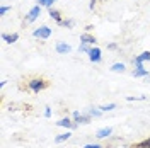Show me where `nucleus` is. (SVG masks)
Masks as SVG:
<instances>
[{"mask_svg":"<svg viewBox=\"0 0 150 148\" xmlns=\"http://www.w3.org/2000/svg\"><path fill=\"white\" fill-rule=\"evenodd\" d=\"M91 49H92V46L87 44V43H80V46H79V51H84V53H87V55H89Z\"/></svg>","mask_w":150,"mask_h":148,"instance_id":"obj_19","label":"nucleus"},{"mask_svg":"<svg viewBox=\"0 0 150 148\" xmlns=\"http://www.w3.org/2000/svg\"><path fill=\"white\" fill-rule=\"evenodd\" d=\"M133 148H150V136L145 140H142V141H138L137 145H133Z\"/></svg>","mask_w":150,"mask_h":148,"instance_id":"obj_15","label":"nucleus"},{"mask_svg":"<svg viewBox=\"0 0 150 148\" xmlns=\"http://www.w3.org/2000/svg\"><path fill=\"white\" fill-rule=\"evenodd\" d=\"M89 114H91V116H92V118H99V116H101V114H103V111H101V109H99V107H96V109H89Z\"/></svg>","mask_w":150,"mask_h":148,"instance_id":"obj_20","label":"nucleus"},{"mask_svg":"<svg viewBox=\"0 0 150 148\" xmlns=\"http://www.w3.org/2000/svg\"><path fill=\"white\" fill-rule=\"evenodd\" d=\"M116 48H118L116 43H109V44H108V49H116Z\"/></svg>","mask_w":150,"mask_h":148,"instance_id":"obj_27","label":"nucleus"},{"mask_svg":"<svg viewBox=\"0 0 150 148\" xmlns=\"http://www.w3.org/2000/svg\"><path fill=\"white\" fill-rule=\"evenodd\" d=\"M80 43H87V44H91V46H96V37L92 34H89V32H84V34H80Z\"/></svg>","mask_w":150,"mask_h":148,"instance_id":"obj_9","label":"nucleus"},{"mask_svg":"<svg viewBox=\"0 0 150 148\" xmlns=\"http://www.w3.org/2000/svg\"><path fill=\"white\" fill-rule=\"evenodd\" d=\"M145 61H150V51H143V53H140L138 56H135V60H133L135 68H142Z\"/></svg>","mask_w":150,"mask_h":148,"instance_id":"obj_4","label":"nucleus"},{"mask_svg":"<svg viewBox=\"0 0 150 148\" xmlns=\"http://www.w3.org/2000/svg\"><path fill=\"white\" fill-rule=\"evenodd\" d=\"M39 14H41V5L38 4V5H34L33 9L29 10V14L26 16V22H34V20L39 17Z\"/></svg>","mask_w":150,"mask_h":148,"instance_id":"obj_5","label":"nucleus"},{"mask_svg":"<svg viewBox=\"0 0 150 148\" xmlns=\"http://www.w3.org/2000/svg\"><path fill=\"white\" fill-rule=\"evenodd\" d=\"M48 14H50V17L53 19V20H56L58 24H62V22H63V19H62V14H60L58 10H55V9H50V12H48Z\"/></svg>","mask_w":150,"mask_h":148,"instance_id":"obj_12","label":"nucleus"},{"mask_svg":"<svg viewBox=\"0 0 150 148\" xmlns=\"http://www.w3.org/2000/svg\"><path fill=\"white\" fill-rule=\"evenodd\" d=\"M125 63H114V65L111 66V72H116V73H120V72H125Z\"/></svg>","mask_w":150,"mask_h":148,"instance_id":"obj_16","label":"nucleus"},{"mask_svg":"<svg viewBox=\"0 0 150 148\" xmlns=\"http://www.w3.org/2000/svg\"><path fill=\"white\" fill-rule=\"evenodd\" d=\"M72 119H74V123L79 126V124H89L91 119H92V116H91V114H89V116H85V114H80V111H74Z\"/></svg>","mask_w":150,"mask_h":148,"instance_id":"obj_2","label":"nucleus"},{"mask_svg":"<svg viewBox=\"0 0 150 148\" xmlns=\"http://www.w3.org/2000/svg\"><path fill=\"white\" fill-rule=\"evenodd\" d=\"M48 85H50V83H48L45 78H33V80H29V82H28L29 90H31V92H34V94H39L41 90L48 89Z\"/></svg>","mask_w":150,"mask_h":148,"instance_id":"obj_1","label":"nucleus"},{"mask_svg":"<svg viewBox=\"0 0 150 148\" xmlns=\"http://www.w3.org/2000/svg\"><path fill=\"white\" fill-rule=\"evenodd\" d=\"M56 126H62V128H67V130H75L77 128V124L74 123V119L68 118V116L67 118H62V119L56 123Z\"/></svg>","mask_w":150,"mask_h":148,"instance_id":"obj_6","label":"nucleus"},{"mask_svg":"<svg viewBox=\"0 0 150 148\" xmlns=\"http://www.w3.org/2000/svg\"><path fill=\"white\" fill-rule=\"evenodd\" d=\"M10 9H12L10 5H2V7H0V16H5V14H7Z\"/></svg>","mask_w":150,"mask_h":148,"instance_id":"obj_22","label":"nucleus"},{"mask_svg":"<svg viewBox=\"0 0 150 148\" xmlns=\"http://www.w3.org/2000/svg\"><path fill=\"white\" fill-rule=\"evenodd\" d=\"M111 135H112V128L106 126V128H101V130H97V133H96V138L104 140V138H109Z\"/></svg>","mask_w":150,"mask_h":148,"instance_id":"obj_8","label":"nucleus"},{"mask_svg":"<svg viewBox=\"0 0 150 148\" xmlns=\"http://www.w3.org/2000/svg\"><path fill=\"white\" fill-rule=\"evenodd\" d=\"M89 60H91L92 63H101L103 56H101V49L97 46H92V49L89 51Z\"/></svg>","mask_w":150,"mask_h":148,"instance_id":"obj_7","label":"nucleus"},{"mask_svg":"<svg viewBox=\"0 0 150 148\" xmlns=\"http://www.w3.org/2000/svg\"><path fill=\"white\" fill-rule=\"evenodd\" d=\"M145 99H147L145 95H140V97H133V95H128V97H126V101H128V102H133V101H145Z\"/></svg>","mask_w":150,"mask_h":148,"instance_id":"obj_21","label":"nucleus"},{"mask_svg":"<svg viewBox=\"0 0 150 148\" xmlns=\"http://www.w3.org/2000/svg\"><path fill=\"white\" fill-rule=\"evenodd\" d=\"M62 26H65V27H74V20H72V19H67V20H63V22H62Z\"/></svg>","mask_w":150,"mask_h":148,"instance_id":"obj_23","label":"nucleus"},{"mask_svg":"<svg viewBox=\"0 0 150 148\" xmlns=\"http://www.w3.org/2000/svg\"><path fill=\"white\" fill-rule=\"evenodd\" d=\"M99 109H101V111H103V112L112 111V109H116V104H114V102H111V104H106V106H101Z\"/></svg>","mask_w":150,"mask_h":148,"instance_id":"obj_18","label":"nucleus"},{"mask_svg":"<svg viewBox=\"0 0 150 148\" xmlns=\"http://www.w3.org/2000/svg\"><path fill=\"white\" fill-rule=\"evenodd\" d=\"M70 51H72V46L67 44V43H58L56 44V53H60V55H68Z\"/></svg>","mask_w":150,"mask_h":148,"instance_id":"obj_10","label":"nucleus"},{"mask_svg":"<svg viewBox=\"0 0 150 148\" xmlns=\"http://www.w3.org/2000/svg\"><path fill=\"white\" fill-rule=\"evenodd\" d=\"M45 118H51V107L50 106L45 107Z\"/></svg>","mask_w":150,"mask_h":148,"instance_id":"obj_25","label":"nucleus"},{"mask_svg":"<svg viewBox=\"0 0 150 148\" xmlns=\"http://www.w3.org/2000/svg\"><path fill=\"white\" fill-rule=\"evenodd\" d=\"M96 4H97V0H91V2H89V9H91V10H94V7H96Z\"/></svg>","mask_w":150,"mask_h":148,"instance_id":"obj_26","label":"nucleus"},{"mask_svg":"<svg viewBox=\"0 0 150 148\" xmlns=\"http://www.w3.org/2000/svg\"><path fill=\"white\" fill-rule=\"evenodd\" d=\"M33 36L38 37V39H48V37L51 36V27H48V26H41V27H38L33 31Z\"/></svg>","mask_w":150,"mask_h":148,"instance_id":"obj_3","label":"nucleus"},{"mask_svg":"<svg viewBox=\"0 0 150 148\" xmlns=\"http://www.w3.org/2000/svg\"><path fill=\"white\" fill-rule=\"evenodd\" d=\"M56 0H38V4L41 5V7H48V9H51V5L55 4Z\"/></svg>","mask_w":150,"mask_h":148,"instance_id":"obj_17","label":"nucleus"},{"mask_svg":"<svg viewBox=\"0 0 150 148\" xmlns=\"http://www.w3.org/2000/svg\"><path fill=\"white\" fill-rule=\"evenodd\" d=\"M133 77H150V75H149V70H145L142 66V68H135L133 70Z\"/></svg>","mask_w":150,"mask_h":148,"instance_id":"obj_14","label":"nucleus"},{"mask_svg":"<svg viewBox=\"0 0 150 148\" xmlns=\"http://www.w3.org/2000/svg\"><path fill=\"white\" fill-rule=\"evenodd\" d=\"M2 39H4L5 43L12 44V43H16V41L19 39V34H17V32H12V34H7V32H4V34H2Z\"/></svg>","mask_w":150,"mask_h":148,"instance_id":"obj_11","label":"nucleus"},{"mask_svg":"<svg viewBox=\"0 0 150 148\" xmlns=\"http://www.w3.org/2000/svg\"><path fill=\"white\" fill-rule=\"evenodd\" d=\"M84 148H103V145H99V143H89V145H85Z\"/></svg>","mask_w":150,"mask_h":148,"instance_id":"obj_24","label":"nucleus"},{"mask_svg":"<svg viewBox=\"0 0 150 148\" xmlns=\"http://www.w3.org/2000/svg\"><path fill=\"white\" fill-rule=\"evenodd\" d=\"M70 136H72V133H70V131H65V133L55 136V143H63V141H67V140H70Z\"/></svg>","mask_w":150,"mask_h":148,"instance_id":"obj_13","label":"nucleus"}]
</instances>
